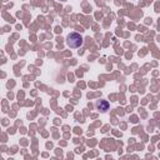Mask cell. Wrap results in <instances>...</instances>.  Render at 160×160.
Returning a JSON list of instances; mask_svg holds the SVG:
<instances>
[{
	"instance_id": "6da1fadb",
	"label": "cell",
	"mask_w": 160,
	"mask_h": 160,
	"mask_svg": "<svg viewBox=\"0 0 160 160\" xmlns=\"http://www.w3.org/2000/svg\"><path fill=\"white\" fill-rule=\"evenodd\" d=\"M82 36L78 32H70L66 38V45L69 48H72V49H76V48H80L82 45Z\"/></svg>"
},
{
	"instance_id": "7a4b0ae2",
	"label": "cell",
	"mask_w": 160,
	"mask_h": 160,
	"mask_svg": "<svg viewBox=\"0 0 160 160\" xmlns=\"http://www.w3.org/2000/svg\"><path fill=\"white\" fill-rule=\"evenodd\" d=\"M96 108L100 110V111H106L109 109V102L106 100H100L96 102Z\"/></svg>"
},
{
	"instance_id": "3957f363",
	"label": "cell",
	"mask_w": 160,
	"mask_h": 160,
	"mask_svg": "<svg viewBox=\"0 0 160 160\" xmlns=\"http://www.w3.org/2000/svg\"><path fill=\"white\" fill-rule=\"evenodd\" d=\"M62 1H64V0H62Z\"/></svg>"
}]
</instances>
